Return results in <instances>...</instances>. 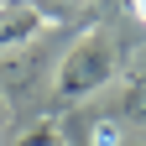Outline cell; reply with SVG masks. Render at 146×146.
Returning <instances> with one entry per match:
<instances>
[{
    "label": "cell",
    "instance_id": "cell-2",
    "mask_svg": "<svg viewBox=\"0 0 146 146\" xmlns=\"http://www.w3.org/2000/svg\"><path fill=\"white\" fill-rule=\"evenodd\" d=\"M36 31H47V11H42V5H26V0H16V5H0V52L26 47Z\"/></svg>",
    "mask_w": 146,
    "mask_h": 146
},
{
    "label": "cell",
    "instance_id": "cell-1",
    "mask_svg": "<svg viewBox=\"0 0 146 146\" xmlns=\"http://www.w3.org/2000/svg\"><path fill=\"white\" fill-rule=\"evenodd\" d=\"M115 63H120L115 36H110V31H84L78 42L68 47V58L58 63V84H52V94H58L63 104L89 99L94 89H104L110 78H115Z\"/></svg>",
    "mask_w": 146,
    "mask_h": 146
},
{
    "label": "cell",
    "instance_id": "cell-8",
    "mask_svg": "<svg viewBox=\"0 0 146 146\" xmlns=\"http://www.w3.org/2000/svg\"><path fill=\"white\" fill-rule=\"evenodd\" d=\"M0 125H5V99H0Z\"/></svg>",
    "mask_w": 146,
    "mask_h": 146
},
{
    "label": "cell",
    "instance_id": "cell-6",
    "mask_svg": "<svg viewBox=\"0 0 146 146\" xmlns=\"http://www.w3.org/2000/svg\"><path fill=\"white\" fill-rule=\"evenodd\" d=\"M136 21H141V26H146V0H136Z\"/></svg>",
    "mask_w": 146,
    "mask_h": 146
},
{
    "label": "cell",
    "instance_id": "cell-4",
    "mask_svg": "<svg viewBox=\"0 0 146 146\" xmlns=\"http://www.w3.org/2000/svg\"><path fill=\"white\" fill-rule=\"evenodd\" d=\"M16 146H68V141H63V131H58V120H42V125H31Z\"/></svg>",
    "mask_w": 146,
    "mask_h": 146
},
{
    "label": "cell",
    "instance_id": "cell-7",
    "mask_svg": "<svg viewBox=\"0 0 146 146\" xmlns=\"http://www.w3.org/2000/svg\"><path fill=\"white\" fill-rule=\"evenodd\" d=\"M68 146H89V136H73V141H68Z\"/></svg>",
    "mask_w": 146,
    "mask_h": 146
},
{
    "label": "cell",
    "instance_id": "cell-3",
    "mask_svg": "<svg viewBox=\"0 0 146 146\" xmlns=\"http://www.w3.org/2000/svg\"><path fill=\"white\" fill-rule=\"evenodd\" d=\"M120 120H131V125H146V73L125 84V94H120Z\"/></svg>",
    "mask_w": 146,
    "mask_h": 146
},
{
    "label": "cell",
    "instance_id": "cell-5",
    "mask_svg": "<svg viewBox=\"0 0 146 146\" xmlns=\"http://www.w3.org/2000/svg\"><path fill=\"white\" fill-rule=\"evenodd\" d=\"M115 141H120V125H115V120H99L94 136H89V146H115Z\"/></svg>",
    "mask_w": 146,
    "mask_h": 146
}]
</instances>
